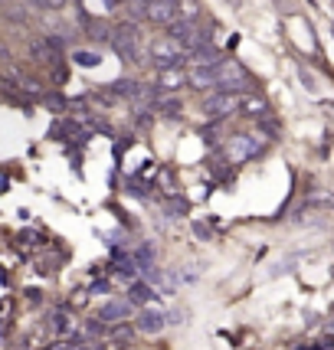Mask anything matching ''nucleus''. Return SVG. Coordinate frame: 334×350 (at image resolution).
Segmentation results:
<instances>
[{"label":"nucleus","instance_id":"1","mask_svg":"<svg viewBox=\"0 0 334 350\" xmlns=\"http://www.w3.org/2000/svg\"><path fill=\"white\" fill-rule=\"evenodd\" d=\"M144 62H151V69H181L187 62V49L170 36H154L151 43L144 46Z\"/></svg>","mask_w":334,"mask_h":350},{"label":"nucleus","instance_id":"2","mask_svg":"<svg viewBox=\"0 0 334 350\" xmlns=\"http://www.w3.org/2000/svg\"><path fill=\"white\" fill-rule=\"evenodd\" d=\"M108 46H112L125 62H144V46H141L138 23H118V27H112V43Z\"/></svg>","mask_w":334,"mask_h":350},{"label":"nucleus","instance_id":"3","mask_svg":"<svg viewBox=\"0 0 334 350\" xmlns=\"http://www.w3.org/2000/svg\"><path fill=\"white\" fill-rule=\"evenodd\" d=\"M216 79H220V85H216V89L236 92V95H249V92L256 89L253 76H249V72H246L236 59H223V62H220V66H216Z\"/></svg>","mask_w":334,"mask_h":350},{"label":"nucleus","instance_id":"4","mask_svg":"<svg viewBox=\"0 0 334 350\" xmlns=\"http://www.w3.org/2000/svg\"><path fill=\"white\" fill-rule=\"evenodd\" d=\"M240 98L243 95H236V92H223V89H213L207 98H203V118H210V122H220V118H229V115H236L240 111Z\"/></svg>","mask_w":334,"mask_h":350},{"label":"nucleus","instance_id":"5","mask_svg":"<svg viewBox=\"0 0 334 350\" xmlns=\"http://www.w3.org/2000/svg\"><path fill=\"white\" fill-rule=\"evenodd\" d=\"M262 151H266V141H262L259 135H246V131H240V135H233L227 141V157L233 161V164H246V161L259 157Z\"/></svg>","mask_w":334,"mask_h":350},{"label":"nucleus","instance_id":"6","mask_svg":"<svg viewBox=\"0 0 334 350\" xmlns=\"http://www.w3.org/2000/svg\"><path fill=\"white\" fill-rule=\"evenodd\" d=\"M144 20L167 30L177 20V0H144Z\"/></svg>","mask_w":334,"mask_h":350},{"label":"nucleus","instance_id":"7","mask_svg":"<svg viewBox=\"0 0 334 350\" xmlns=\"http://www.w3.org/2000/svg\"><path fill=\"white\" fill-rule=\"evenodd\" d=\"M164 324H167V314L164 311H157V308H141V314H138L135 321V327H138V334H161L164 331Z\"/></svg>","mask_w":334,"mask_h":350},{"label":"nucleus","instance_id":"8","mask_svg":"<svg viewBox=\"0 0 334 350\" xmlns=\"http://www.w3.org/2000/svg\"><path fill=\"white\" fill-rule=\"evenodd\" d=\"M187 85H194V89H200V92H213L220 85L216 66H194V69L187 72Z\"/></svg>","mask_w":334,"mask_h":350},{"label":"nucleus","instance_id":"9","mask_svg":"<svg viewBox=\"0 0 334 350\" xmlns=\"http://www.w3.org/2000/svg\"><path fill=\"white\" fill-rule=\"evenodd\" d=\"M131 311H135V305H131L128 298H118V301H108V305L99 308V321H105V324H118V321L131 318Z\"/></svg>","mask_w":334,"mask_h":350},{"label":"nucleus","instance_id":"10","mask_svg":"<svg viewBox=\"0 0 334 350\" xmlns=\"http://www.w3.org/2000/svg\"><path fill=\"white\" fill-rule=\"evenodd\" d=\"M187 62H190V66H220V62H223V53L213 43H203L187 53Z\"/></svg>","mask_w":334,"mask_h":350},{"label":"nucleus","instance_id":"11","mask_svg":"<svg viewBox=\"0 0 334 350\" xmlns=\"http://www.w3.org/2000/svg\"><path fill=\"white\" fill-rule=\"evenodd\" d=\"M187 85V72L183 69H161L157 72V82H154V89L157 92H177V89H183Z\"/></svg>","mask_w":334,"mask_h":350},{"label":"nucleus","instance_id":"12","mask_svg":"<svg viewBox=\"0 0 334 350\" xmlns=\"http://www.w3.org/2000/svg\"><path fill=\"white\" fill-rule=\"evenodd\" d=\"M49 331H53L56 337H73V334H79L76 314H69V311H56V314L49 318Z\"/></svg>","mask_w":334,"mask_h":350},{"label":"nucleus","instance_id":"13","mask_svg":"<svg viewBox=\"0 0 334 350\" xmlns=\"http://www.w3.org/2000/svg\"><path fill=\"white\" fill-rule=\"evenodd\" d=\"M82 23H86V36L92 43H112V27L105 20H92V16L82 14Z\"/></svg>","mask_w":334,"mask_h":350},{"label":"nucleus","instance_id":"14","mask_svg":"<svg viewBox=\"0 0 334 350\" xmlns=\"http://www.w3.org/2000/svg\"><path fill=\"white\" fill-rule=\"evenodd\" d=\"M128 301L131 305H151V301H157V291L151 288V282H131V288H128Z\"/></svg>","mask_w":334,"mask_h":350},{"label":"nucleus","instance_id":"15","mask_svg":"<svg viewBox=\"0 0 334 350\" xmlns=\"http://www.w3.org/2000/svg\"><path fill=\"white\" fill-rule=\"evenodd\" d=\"M240 108H243L249 118H266V115H269V102H266V98H256L253 92L240 98Z\"/></svg>","mask_w":334,"mask_h":350},{"label":"nucleus","instance_id":"16","mask_svg":"<svg viewBox=\"0 0 334 350\" xmlns=\"http://www.w3.org/2000/svg\"><path fill=\"white\" fill-rule=\"evenodd\" d=\"M177 20L200 23V3L197 0H177Z\"/></svg>","mask_w":334,"mask_h":350},{"label":"nucleus","instance_id":"17","mask_svg":"<svg viewBox=\"0 0 334 350\" xmlns=\"http://www.w3.org/2000/svg\"><path fill=\"white\" fill-rule=\"evenodd\" d=\"M73 62L82 66V69H95V66L102 62V56H99V53H92V49H73Z\"/></svg>","mask_w":334,"mask_h":350},{"label":"nucleus","instance_id":"18","mask_svg":"<svg viewBox=\"0 0 334 350\" xmlns=\"http://www.w3.org/2000/svg\"><path fill=\"white\" fill-rule=\"evenodd\" d=\"M138 334V327H131V324H125V321H118V324H112V340H118V344H131V337Z\"/></svg>","mask_w":334,"mask_h":350},{"label":"nucleus","instance_id":"19","mask_svg":"<svg viewBox=\"0 0 334 350\" xmlns=\"http://www.w3.org/2000/svg\"><path fill=\"white\" fill-rule=\"evenodd\" d=\"M27 3L36 7V10H49V14H60V10L69 7V0H27Z\"/></svg>","mask_w":334,"mask_h":350},{"label":"nucleus","instance_id":"20","mask_svg":"<svg viewBox=\"0 0 334 350\" xmlns=\"http://www.w3.org/2000/svg\"><path fill=\"white\" fill-rule=\"evenodd\" d=\"M43 105L53 108V111H62V108H69V102L62 95H43Z\"/></svg>","mask_w":334,"mask_h":350},{"label":"nucleus","instance_id":"21","mask_svg":"<svg viewBox=\"0 0 334 350\" xmlns=\"http://www.w3.org/2000/svg\"><path fill=\"white\" fill-rule=\"evenodd\" d=\"M194 232H197L200 239H207V236H210V229H207V226H200V223H197V226H194Z\"/></svg>","mask_w":334,"mask_h":350},{"label":"nucleus","instance_id":"22","mask_svg":"<svg viewBox=\"0 0 334 350\" xmlns=\"http://www.w3.org/2000/svg\"><path fill=\"white\" fill-rule=\"evenodd\" d=\"M321 108H324V111H328V115L334 118V102H321Z\"/></svg>","mask_w":334,"mask_h":350},{"label":"nucleus","instance_id":"23","mask_svg":"<svg viewBox=\"0 0 334 350\" xmlns=\"http://www.w3.org/2000/svg\"><path fill=\"white\" fill-rule=\"evenodd\" d=\"M233 3H236V7H240V3H243V0H233Z\"/></svg>","mask_w":334,"mask_h":350},{"label":"nucleus","instance_id":"24","mask_svg":"<svg viewBox=\"0 0 334 350\" xmlns=\"http://www.w3.org/2000/svg\"><path fill=\"white\" fill-rule=\"evenodd\" d=\"M122 350H135V347H122Z\"/></svg>","mask_w":334,"mask_h":350},{"label":"nucleus","instance_id":"25","mask_svg":"<svg viewBox=\"0 0 334 350\" xmlns=\"http://www.w3.org/2000/svg\"><path fill=\"white\" fill-rule=\"evenodd\" d=\"M138 3H144V0H138Z\"/></svg>","mask_w":334,"mask_h":350}]
</instances>
